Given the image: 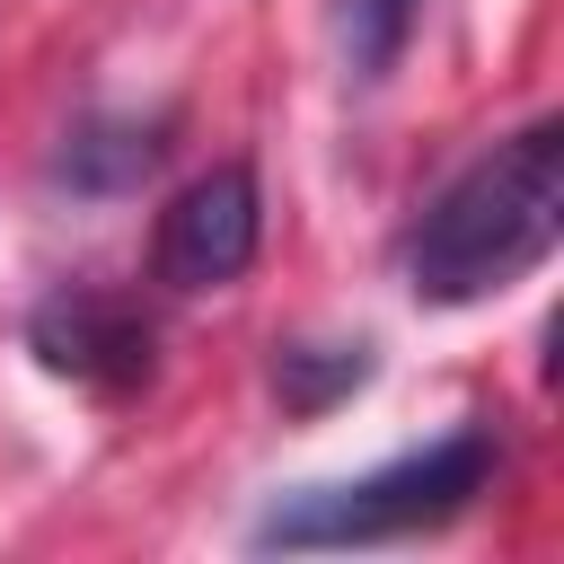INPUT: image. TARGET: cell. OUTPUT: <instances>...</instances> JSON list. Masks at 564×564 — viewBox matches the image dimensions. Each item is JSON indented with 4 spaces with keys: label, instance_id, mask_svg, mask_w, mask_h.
<instances>
[{
    "label": "cell",
    "instance_id": "52a82bcc",
    "mask_svg": "<svg viewBox=\"0 0 564 564\" xmlns=\"http://www.w3.org/2000/svg\"><path fill=\"white\" fill-rule=\"evenodd\" d=\"M414 18H423V0H335V53H344V79L379 88V79L405 62Z\"/></svg>",
    "mask_w": 564,
    "mask_h": 564
},
{
    "label": "cell",
    "instance_id": "5b68a950",
    "mask_svg": "<svg viewBox=\"0 0 564 564\" xmlns=\"http://www.w3.org/2000/svg\"><path fill=\"white\" fill-rule=\"evenodd\" d=\"M159 159H167V115H79L70 132H62V150H53V185L62 194H79V203H123V194H141L150 176H159Z\"/></svg>",
    "mask_w": 564,
    "mask_h": 564
},
{
    "label": "cell",
    "instance_id": "7a4b0ae2",
    "mask_svg": "<svg viewBox=\"0 0 564 564\" xmlns=\"http://www.w3.org/2000/svg\"><path fill=\"white\" fill-rule=\"evenodd\" d=\"M502 476V432L494 423H458L423 449H397L344 485H300L282 502H264L247 520L256 555H317V546H388V538H423L449 529L458 511H476V494H494Z\"/></svg>",
    "mask_w": 564,
    "mask_h": 564
},
{
    "label": "cell",
    "instance_id": "277c9868",
    "mask_svg": "<svg viewBox=\"0 0 564 564\" xmlns=\"http://www.w3.org/2000/svg\"><path fill=\"white\" fill-rule=\"evenodd\" d=\"M26 352H35L53 379L97 388V397H132V388H150V370H159L150 317H141L132 300H115V291H53V300H35Z\"/></svg>",
    "mask_w": 564,
    "mask_h": 564
},
{
    "label": "cell",
    "instance_id": "3957f363",
    "mask_svg": "<svg viewBox=\"0 0 564 564\" xmlns=\"http://www.w3.org/2000/svg\"><path fill=\"white\" fill-rule=\"evenodd\" d=\"M256 247H264V185L247 159H220L194 185H176V203L159 212L150 273L167 291H229L256 264Z\"/></svg>",
    "mask_w": 564,
    "mask_h": 564
},
{
    "label": "cell",
    "instance_id": "8992f818",
    "mask_svg": "<svg viewBox=\"0 0 564 564\" xmlns=\"http://www.w3.org/2000/svg\"><path fill=\"white\" fill-rule=\"evenodd\" d=\"M370 370H379V344L370 335H291V344H273V361H264V379H273V397H282V414H335L352 388H370Z\"/></svg>",
    "mask_w": 564,
    "mask_h": 564
},
{
    "label": "cell",
    "instance_id": "6da1fadb",
    "mask_svg": "<svg viewBox=\"0 0 564 564\" xmlns=\"http://www.w3.org/2000/svg\"><path fill=\"white\" fill-rule=\"evenodd\" d=\"M564 238V123L538 115L476 150L397 238V273L423 308H476L538 273Z\"/></svg>",
    "mask_w": 564,
    "mask_h": 564
}]
</instances>
